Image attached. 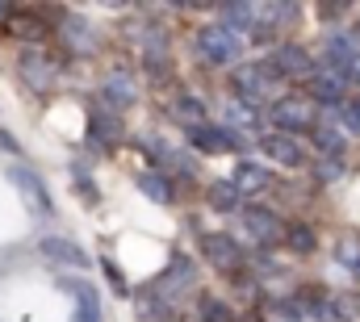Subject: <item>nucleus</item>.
<instances>
[{
    "label": "nucleus",
    "mask_w": 360,
    "mask_h": 322,
    "mask_svg": "<svg viewBox=\"0 0 360 322\" xmlns=\"http://www.w3.org/2000/svg\"><path fill=\"white\" fill-rule=\"evenodd\" d=\"M239 51H243V42H239V34H235L231 25H210V30L197 34V55H201L205 63H214V67L239 63Z\"/></svg>",
    "instance_id": "1"
},
{
    "label": "nucleus",
    "mask_w": 360,
    "mask_h": 322,
    "mask_svg": "<svg viewBox=\"0 0 360 322\" xmlns=\"http://www.w3.org/2000/svg\"><path fill=\"white\" fill-rule=\"evenodd\" d=\"M272 310L285 314V318H302V306H297V302H272Z\"/></svg>",
    "instance_id": "27"
},
{
    "label": "nucleus",
    "mask_w": 360,
    "mask_h": 322,
    "mask_svg": "<svg viewBox=\"0 0 360 322\" xmlns=\"http://www.w3.org/2000/svg\"><path fill=\"white\" fill-rule=\"evenodd\" d=\"M314 143H319L323 151H335V155L344 151V134H340V130H327V126H319V130H314Z\"/></svg>",
    "instance_id": "21"
},
{
    "label": "nucleus",
    "mask_w": 360,
    "mask_h": 322,
    "mask_svg": "<svg viewBox=\"0 0 360 322\" xmlns=\"http://www.w3.org/2000/svg\"><path fill=\"white\" fill-rule=\"evenodd\" d=\"M264 180H269V176H264V167H260V163H239V172H235V180H231V184L243 193V188H264Z\"/></svg>",
    "instance_id": "16"
},
{
    "label": "nucleus",
    "mask_w": 360,
    "mask_h": 322,
    "mask_svg": "<svg viewBox=\"0 0 360 322\" xmlns=\"http://www.w3.org/2000/svg\"><path fill=\"white\" fill-rule=\"evenodd\" d=\"M172 117L188 122V130H193V126H201V101H193V96L176 101V105H172Z\"/></svg>",
    "instance_id": "20"
},
{
    "label": "nucleus",
    "mask_w": 360,
    "mask_h": 322,
    "mask_svg": "<svg viewBox=\"0 0 360 322\" xmlns=\"http://www.w3.org/2000/svg\"><path fill=\"white\" fill-rule=\"evenodd\" d=\"M344 122H348V130H360V96L344 105Z\"/></svg>",
    "instance_id": "26"
},
{
    "label": "nucleus",
    "mask_w": 360,
    "mask_h": 322,
    "mask_svg": "<svg viewBox=\"0 0 360 322\" xmlns=\"http://www.w3.org/2000/svg\"><path fill=\"white\" fill-rule=\"evenodd\" d=\"M310 92H314V101H340V96H344V72H335V76H319Z\"/></svg>",
    "instance_id": "17"
},
{
    "label": "nucleus",
    "mask_w": 360,
    "mask_h": 322,
    "mask_svg": "<svg viewBox=\"0 0 360 322\" xmlns=\"http://www.w3.org/2000/svg\"><path fill=\"white\" fill-rule=\"evenodd\" d=\"M21 76L30 80V88H38V92H42L46 84L55 80V63H51L42 51H25V55H21Z\"/></svg>",
    "instance_id": "9"
},
{
    "label": "nucleus",
    "mask_w": 360,
    "mask_h": 322,
    "mask_svg": "<svg viewBox=\"0 0 360 322\" xmlns=\"http://www.w3.org/2000/svg\"><path fill=\"white\" fill-rule=\"evenodd\" d=\"M92 134H96L101 143H113V139L122 134V122H117L113 113H105V109H92Z\"/></svg>",
    "instance_id": "14"
},
{
    "label": "nucleus",
    "mask_w": 360,
    "mask_h": 322,
    "mask_svg": "<svg viewBox=\"0 0 360 322\" xmlns=\"http://www.w3.org/2000/svg\"><path fill=\"white\" fill-rule=\"evenodd\" d=\"M105 101L117 105V109L130 105V101H134V84L126 80V76H109V80H105Z\"/></svg>",
    "instance_id": "15"
},
{
    "label": "nucleus",
    "mask_w": 360,
    "mask_h": 322,
    "mask_svg": "<svg viewBox=\"0 0 360 322\" xmlns=\"http://www.w3.org/2000/svg\"><path fill=\"white\" fill-rule=\"evenodd\" d=\"M340 259H344L352 272H360V239H344L340 243Z\"/></svg>",
    "instance_id": "23"
},
{
    "label": "nucleus",
    "mask_w": 360,
    "mask_h": 322,
    "mask_svg": "<svg viewBox=\"0 0 360 322\" xmlns=\"http://www.w3.org/2000/svg\"><path fill=\"white\" fill-rule=\"evenodd\" d=\"M281 80L276 76V67L272 63H256V67H235V84H239V92H243V101H260L264 92H269L272 84Z\"/></svg>",
    "instance_id": "2"
},
{
    "label": "nucleus",
    "mask_w": 360,
    "mask_h": 322,
    "mask_svg": "<svg viewBox=\"0 0 360 322\" xmlns=\"http://www.w3.org/2000/svg\"><path fill=\"white\" fill-rule=\"evenodd\" d=\"M201 318L205 322H231V310H226L218 297H205V302H201Z\"/></svg>",
    "instance_id": "22"
},
{
    "label": "nucleus",
    "mask_w": 360,
    "mask_h": 322,
    "mask_svg": "<svg viewBox=\"0 0 360 322\" xmlns=\"http://www.w3.org/2000/svg\"><path fill=\"white\" fill-rule=\"evenodd\" d=\"M264 155L276 163H302L306 155H302V147L293 143V139H285V134H269L264 139Z\"/></svg>",
    "instance_id": "11"
},
{
    "label": "nucleus",
    "mask_w": 360,
    "mask_h": 322,
    "mask_svg": "<svg viewBox=\"0 0 360 322\" xmlns=\"http://www.w3.org/2000/svg\"><path fill=\"white\" fill-rule=\"evenodd\" d=\"M239 197H243V193H239L235 184H226V180L210 188V201H214V210H235V205H239Z\"/></svg>",
    "instance_id": "18"
},
{
    "label": "nucleus",
    "mask_w": 360,
    "mask_h": 322,
    "mask_svg": "<svg viewBox=\"0 0 360 322\" xmlns=\"http://www.w3.org/2000/svg\"><path fill=\"white\" fill-rule=\"evenodd\" d=\"M4 13H8V8H4V4H0V21H4Z\"/></svg>",
    "instance_id": "31"
},
{
    "label": "nucleus",
    "mask_w": 360,
    "mask_h": 322,
    "mask_svg": "<svg viewBox=\"0 0 360 322\" xmlns=\"http://www.w3.org/2000/svg\"><path fill=\"white\" fill-rule=\"evenodd\" d=\"M38 251H42L51 264H59V268H89V255H84L76 243H68V239H42L38 243Z\"/></svg>",
    "instance_id": "5"
},
{
    "label": "nucleus",
    "mask_w": 360,
    "mask_h": 322,
    "mask_svg": "<svg viewBox=\"0 0 360 322\" xmlns=\"http://www.w3.org/2000/svg\"><path fill=\"white\" fill-rule=\"evenodd\" d=\"M348 72H356V80H360V59H352V67H348Z\"/></svg>",
    "instance_id": "30"
},
{
    "label": "nucleus",
    "mask_w": 360,
    "mask_h": 322,
    "mask_svg": "<svg viewBox=\"0 0 360 322\" xmlns=\"http://www.w3.org/2000/svg\"><path fill=\"white\" fill-rule=\"evenodd\" d=\"M105 276H109V281H113V285H117V289H122V272H117V268H113V259H105Z\"/></svg>",
    "instance_id": "29"
},
{
    "label": "nucleus",
    "mask_w": 360,
    "mask_h": 322,
    "mask_svg": "<svg viewBox=\"0 0 360 322\" xmlns=\"http://www.w3.org/2000/svg\"><path fill=\"white\" fill-rule=\"evenodd\" d=\"M8 180L21 188V197H25L34 210H51V193H46V184H42L30 167H13V172H8Z\"/></svg>",
    "instance_id": "6"
},
{
    "label": "nucleus",
    "mask_w": 360,
    "mask_h": 322,
    "mask_svg": "<svg viewBox=\"0 0 360 322\" xmlns=\"http://www.w3.org/2000/svg\"><path fill=\"white\" fill-rule=\"evenodd\" d=\"M188 139H193V147H197V151H210V155H218V151H231V147L239 143L231 130H222V126H210V122L193 126V130H188Z\"/></svg>",
    "instance_id": "4"
},
{
    "label": "nucleus",
    "mask_w": 360,
    "mask_h": 322,
    "mask_svg": "<svg viewBox=\"0 0 360 322\" xmlns=\"http://www.w3.org/2000/svg\"><path fill=\"white\" fill-rule=\"evenodd\" d=\"M201 255H205V264H214V268H235V264H239V247L231 243V235H205V239H201Z\"/></svg>",
    "instance_id": "7"
},
{
    "label": "nucleus",
    "mask_w": 360,
    "mask_h": 322,
    "mask_svg": "<svg viewBox=\"0 0 360 322\" xmlns=\"http://www.w3.org/2000/svg\"><path fill=\"white\" fill-rule=\"evenodd\" d=\"M272 122L281 130H310V105L297 101V96H285V101L272 105Z\"/></svg>",
    "instance_id": "3"
},
{
    "label": "nucleus",
    "mask_w": 360,
    "mask_h": 322,
    "mask_svg": "<svg viewBox=\"0 0 360 322\" xmlns=\"http://www.w3.org/2000/svg\"><path fill=\"white\" fill-rule=\"evenodd\" d=\"M344 176V163L340 160H323V167H319V180H340Z\"/></svg>",
    "instance_id": "25"
},
{
    "label": "nucleus",
    "mask_w": 360,
    "mask_h": 322,
    "mask_svg": "<svg viewBox=\"0 0 360 322\" xmlns=\"http://www.w3.org/2000/svg\"><path fill=\"white\" fill-rule=\"evenodd\" d=\"M63 289L76 293V318L72 322H101V306H96V289L84 281H63Z\"/></svg>",
    "instance_id": "10"
},
{
    "label": "nucleus",
    "mask_w": 360,
    "mask_h": 322,
    "mask_svg": "<svg viewBox=\"0 0 360 322\" xmlns=\"http://www.w3.org/2000/svg\"><path fill=\"white\" fill-rule=\"evenodd\" d=\"M289 247H293V251H314V235H310L306 226H293V231H289Z\"/></svg>",
    "instance_id": "24"
},
{
    "label": "nucleus",
    "mask_w": 360,
    "mask_h": 322,
    "mask_svg": "<svg viewBox=\"0 0 360 322\" xmlns=\"http://www.w3.org/2000/svg\"><path fill=\"white\" fill-rule=\"evenodd\" d=\"M248 231H252L256 239H276V231H281V218H276L272 210L252 205V210H248Z\"/></svg>",
    "instance_id": "12"
},
{
    "label": "nucleus",
    "mask_w": 360,
    "mask_h": 322,
    "mask_svg": "<svg viewBox=\"0 0 360 322\" xmlns=\"http://www.w3.org/2000/svg\"><path fill=\"white\" fill-rule=\"evenodd\" d=\"M0 151H8V155H17L21 147H17V139H13V134H4V130H0Z\"/></svg>",
    "instance_id": "28"
},
{
    "label": "nucleus",
    "mask_w": 360,
    "mask_h": 322,
    "mask_svg": "<svg viewBox=\"0 0 360 322\" xmlns=\"http://www.w3.org/2000/svg\"><path fill=\"white\" fill-rule=\"evenodd\" d=\"M139 188H143L151 201H160V205L172 201V180H164L160 172H143V176H139Z\"/></svg>",
    "instance_id": "13"
},
{
    "label": "nucleus",
    "mask_w": 360,
    "mask_h": 322,
    "mask_svg": "<svg viewBox=\"0 0 360 322\" xmlns=\"http://www.w3.org/2000/svg\"><path fill=\"white\" fill-rule=\"evenodd\" d=\"M63 34H68V42H72L76 51H92V46H96V38L89 34V25H84V21H68V30H63Z\"/></svg>",
    "instance_id": "19"
},
{
    "label": "nucleus",
    "mask_w": 360,
    "mask_h": 322,
    "mask_svg": "<svg viewBox=\"0 0 360 322\" xmlns=\"http://www.w3.org/2000/svg\"><path fill=\"white\" fill-rule=\"evenodd\" d=\"M269 63L276 67V76H306V72L314 67V63H310V51H302V46H293V42L281 46Z\"/></svg>",
    "instance_id": "8"
}]
</instances>
